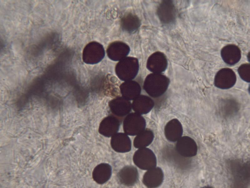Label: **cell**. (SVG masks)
<instances>
[{
    "label": "cell",
    "mask_w": 250,
    "mask_h": 188,
    "mask_svg": "<svg viewBox=\"0 0 250 188\" xmlns=\"http://www.w3.org/2000/svg\"><path fill=\"white\" fill-rule=\"evenodd\" d=\"M133 160L140 169L148 170L156 167L157 159L153 152L146 147L138 149L134 153Z\"/></svg>",
    "instance_id": "cell-3"
},
{
    "label": "cell",
    "mask_w": 250,
    "mask_h": 188,
    "mask_svg": "<svg viewBox=\"0 0 250 188\" xmlns=\"http://www.w3.org/2000/svg\"><path fill=\"white\" fill-rule=\"evenodd\" d=\"M168 65V60L165 55L162 52L157 51L148 57L146 67L153 73H161L165 71Z\"/></svg>",
    "instance_id": "cell-9"
},
{
    "label": "cell",
    "mask_w": 250,
    "mask_h": 188,
    "mask_svg": "<svg viewBox=\"0 0 250 188\" xmlns=\"http://www.w3.org/2000/svg\"><path fill=\"white\" fill-rule=\"evenodd\" d=\"M154 138L153 132L149 129H145L137 135L134 138V147L138 149L146 147L151 144Z\"/></svg>",
    "instance_id": "cell-21"
},
{
    "label": "cell",
    "mask_w": 250,
    "mask_h": 188,
    "mask_svg": "<svg viewBox=\"0 0 250 188\" xmlns=\"http://www.w3.org/2000/svg\"><path fill=\"white\" fill-rule=\"evenodd\" d=\"M120 126L119 121L116 118L108 116L101 122L98 131L100 134L106 137L112 136L118 131Z\"/></svg>",
    "instance_id": "cell-17"
},
{
    "label": "cell",
    "mask_w": 250,
    "mask_h": 188,
    "mask_svg": "<svg viewBox=\"0 0 250 188\" xmlns=\"http://www.w3.org/2000/svg\"><path fill=\"white\" fill-rule=\"evenodd\" d=\"M114 113L119 116L128 114L132 108V104L123 97L118 98L114 101Z\"/></svg>",
    "instance_id": "cell-22"
},
{
    "label": "cell",
    "mask_w": 250,
    "mask_h": 188,
    "mask_svg": "<svg viewBox=\"0 0 250 188\" xmlns=\"http://www.w3.org/2000/svg\"><path fill=\"white\" fill-rule=\"evenodd\" d=\"M122 97L129 100H134L140 95L141 88L137 81L133 80L125 81L120 86Z\"/></svg>",
    "instance_id": "cell-18"
},
{
    "label": "cell",
    "mask_w": 250,
    "mask_h": 188,
    "mask_svg": "<svg viewBox=\"0 0 250 188\" xmlns=\"http://www.w3.org/2000/svg\"><path fill=\"white\" fill-rule=\"evenodd\" d=\"M146 125L144 118L135 112L128 114L123 122L125 133L130 136L137 135L145 129Z\"/></svg>",
    "instance_id": "cell-4"
},
{
    "label": "cell",
    "mask_w": 250,
    "mask_h": 188,
    "mask_svg": "<svg viewBox=\"0 0 250 188\" xmlns=\"http://www.w3.org/2000/svg\"><path fill=\"white\" fill-rule=\"evenodd\" d=\"M111 145L114 151L122 153L130 151L132 147L130 138L127 134L122 133H116L112 136Z\"/></svg>",
    "instance_id": "cell-12"
},
{
    "label": "cell",
    "mask_w": 250,
    "mask_h": 188,
    "mask_svg": "<svg viewBox=\"0 0 250 188\" xmlns=\"http://www.w3.org/2000/svg\"><path fill=\"white\" fill-rule=\"evenodd\" d=\"M105 51L103 46L99 43L92 41L87 44L82 53V59L88 64H93L100 62L104 57Z\"/></svg>",
    "instance_id": "cell-5"
},
{
    "label": "cell",
    "mask_w": 250,
    "mask_h": 188,
    "mask_svg": "<svg viewBox=\"0 0 250 188\" xmlns=\"http://www.w3.org/2000/svg\"><path fill=\"white\" fill-rule=\"evenodd\" d=\"M170 83L169 79L161 73H152L146 77L143 88L151 97L156 98L163 95Z\"/></svg>",
    "instance_id": "cell-1"
},
{
    "label": "cell",
    "mask_w": 250,
    "mask_h": 188,
    "mask_svg": "<svg viewBox=\"0 0 250 188\" xmlns=\"http://www.w3.org/2000/svg\"><path fill=\"white\" fill-rule=\"evenodd\" d=\"M139 67V61L137 58L127 57L117 63L115 70L119 78L125 81L132 80L136 76Z\"/></svg>",
    "instance_id": "cell-2"
},
{
    "label": "cell",
    "mask_w": 250,
    "mask_h": 188,
    "mask_svg": "<svg viewBox=\"0 0 250 188\" xmlns=\"http://www.w3.org/2000/svg\"><path fill=\"white\" fill-rule=\"evenodd\" d=\"M130 51L129 46L120 41L111 43L108 46L107 53L108 57L114 61H120L128 55Z\"/></svg>",
    "instance_id": "cell-10"
},
{
    "label": "cell",
    "mask_w": 250,
    "mask_h": 188,
    "mask_svg": "<svg viewBox=\"0 0 250 188\" xmlns=\"http://www.w3.org/2000/svg\"><path fill=\"white\" fill-rule=\"evenodd\" d=\"M157 14L163 24H173L176 18V10L172 0H162L157 9Z\"/></svg>",
    "instance_id": "cell-6"
},
{
    "label": "cell",
    "mask_w": 250,
    "mask_h": 188,
    "mask_svg": "<svg viewBox=\"0 0 250 188\" xmlns=\"http://www.w3.org/2000/svg\"><path fill=\"white\" fill-rule=\"evenodd\" d=\"M164 132L167 139L171 142H175L180 138L183 133V128L180 122L177 119H173L166 124Z\"/></svg>",
    "instance_id": "cell-15"
},
{
    "label": "cell",
    "mask_w": 250,
    "mask_h": 188,
    "mask_svg": "<svg viewBox=\"0 0 250 188\" xmlns=\"http://www.w3.org/2000/svg\"><path fill=\"white\" fill-rule=\"evenodd\" d=\"M236 80L235 73L232 69L223 68L219 70L216 74L214 84L219 88L228 89L234 86Z\"/></svg>",
    "instance_id": "cell-7"
},
{
    "label": "cell",
    "mask_w": 250,
    "mask_h": 188,
    "mask_svg": "<svg viewBox=\"0 0 250 188\" xmlns=\"http://www.w3.org/2000/svg\"><path fill=\"white\" fill-rule=\"evenodd\" d=\"M221 55L223 61L231 65L238 63L241 57L240 49L233 44H228L223 47L221 51Z\"/></svg>",
    "instance_id": "cell-13"
},
{
    "label": "cell",
    "mask_w": 250,
    "mask_h": 188,
    "mask_svg": "<svg viewBox=\"0 0 250 188\" xmlns=\"http://www.w3.org/2000/svg\"><path fill=\"white\" fill-rule=\"evenodd\" d=\"M175 149L181 156L189 158L197 155L198 148L197 143L193 139L188 136H184L177 141Z\"/></svg>",
    "instance_id": "cell-8"
},
{
    "label": "cell",
    "mask_w": 250,
    "mask_h": 188,
    "mask_svg": "<svg viewBox=\"0 0 250 188\" xmlns=\"http://www.w3.org/2000/svg\"><path fill=\"white\" fill-rule=\"evenodd\" d=\"M141 24V21L139 17L131 13L125 14L121 20L122 29L130 34L136 32L138 29Z\"/></svg>",
    "instance_id": "cell-19"
},
{
    "label": "cell",
    "mask_w": 250,
    "mask_h": 188,
    "mask_svg": "<svg viewBox=\"0 0 250 188\" xmlns=\"http://www.w3.org/2000/svg\"><path fill=\"white\" fill-rule=\"evenodd\" d=\"M164 179V174L162 169L155 167L148 170L144 174L142 182L148 188H156L160 186Z\"/></svg>",
    "instance_id": "cell-11"
},
{
    "label": "cell",
    "mask_w": 250,
    "mask_h": 188,
    "mask_svg": "<svg viewBox=\"0 0 250 188\" xmlns=\"http://www.w3.org/2000/svg\"><path fill=\"white\" fill-rule=\"evenodd\" d=\"M154 105V101L149 97L140 95L133 100L132 108L135 112L140 115L149 112Z\"/></svg>",
    "instance_id": "cell-16"
},
{
    "label": "cell",
    "mask_w": 250,
    "mask_h": 188,
    "mask_svg": "<svg viewBox=\"0 0 250 188\" xmlns=\"http://www.w3.org/2000/svg\"><path fill=\"white\" fill-rule=\"evenodd\" d=\"M118 177L120 182L127 186L135 185L138 179V173L136 168L132 165L125 166L119 172Z\"/></svg>",
    "instance_id": "cell-14"
},
{
    "label": "cell",
    "mask_w": 250,
    "mask_h": 188,
    "mask_svg": "<svg viewBox=\"0 0 250 188\" xmlns=\"http://www.w3.org/2000/svg\"><path fill=\"white\" fill-rule=\"evenodd\" d=\"M112 169L108 164L101 163L97 165L93 170L92 176L93 180L97 183L102 184L110 178Z\"/></svg>",
    "instance_id": "cell-20"
},
{
    "label": "cell",
    "mask_w": 250,
    "mask_h": 188,
    "mask_svg": "<svg viewBox=\"0 0 250 188\" xmlns=\"http://www.w3.org/2000/svg\"><path fill=\"white\" fill-rule=\"evenodd\" d=\"M238 74L241 78L247 82L250 81V64L245 63L241 65L238 69Z\"/></svg>",
    "instance_id": "cell-23"
}]
</instances>
